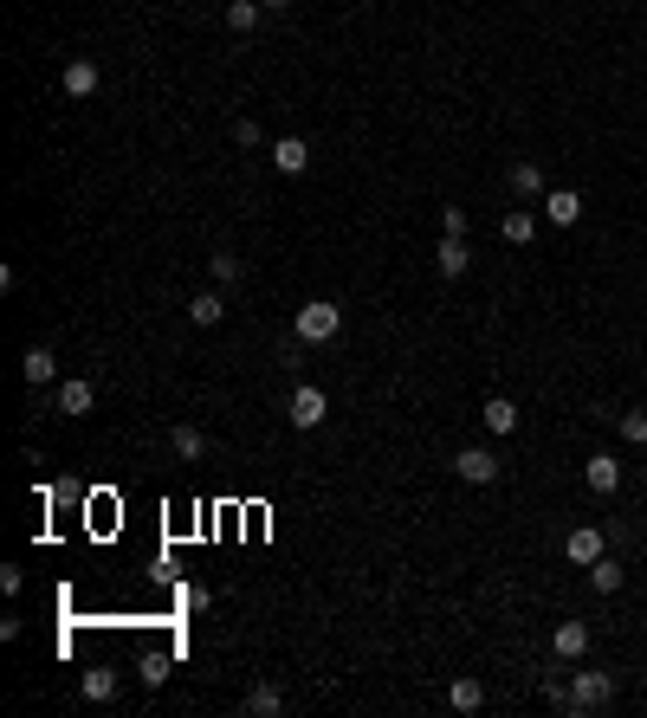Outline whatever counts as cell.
I'll use <instances>...</instances> for the list:
<instances>
[{
    "label": "cell",
    "instance_id": "cell-1",
    "mask_svg": "<svg viewBox=\"0 0 647 718\" xmlns=\"http://www.w3.org/2000/svg\"><path fill=\"white\" fill-rule=\"evenodd\" d=\"M609 699H615V673H596V667L570 673V712H602Z\"/></svg>",
    "mask_w": 647,
    "mask_h": 718
},
{
    "label": "cell",
    "instance_id": "cell-2",
    "mask_svg": "<svg viewBox=\"0 0 647 718\" xmlns=\"http://www.w3.org/2000/svg\"><path fill=\"white\" fill-rule=\"evenodd\" d=\"M343 330V311L330 305V298H311L305 311H298V343H330Z\"/></svg>",
    "mask_w": 647,
    "mask_h": 718
},
{
    "label": "cell",
    "instance_id": "cell-3",
    "mask_svg": "<svg viewBox=\"0 0 647 718\" xmlns=\"http://www.w3.org/2000/svg\"><path fill=\"white\" fill-rule=\"evenodd\" d=\"M285 414H292L298 434H311V427L330 421V395L318 389V382H298V389H292V408H285Z\"/></svg>",
    "mask_w": 647,
    "mask_h": 718
},
{
    "label": "cell",
    "instance_id": "cell-4",
    "mask_svg": "<svg viewBox=\"0 0 647 718\" xmlns=\"http://www.w3.org/2000/svg\"><path fill=\"white\" fill-rule=\"evenodd\" d=\"M453 473H460L466 486H492V479H499V453L492 447H460L453 453Z\"/></svg>",
    "mask_w": 647,
    "mask_h": 718
},
{
    "label": "cell",
    "instance_id": "cell-5",
    "mask_svg": "<svg viewBox=\"0 0 647 718\" xmlns=\"http://www.w3.org/2000/svg\"><path fill=\"white\" fill-rule=\"evenodd\" d=\"M583 479H589V492L615 499V492H622V460H615V453H589V460H583Z\"/></svg>",
    "mask_w": 647,
    "mask_h": 718
},
{
    "label": "cell",
    "instance_id": "cell-6",
    "mask_svg": "<svg viewBox=\"0 0 647 718\" xmlns=\"http://www.w3.org/2000/svg\"><path fill=\"white\" fill-rule=\"evenodd\" d=\"M563 557H570V563H583V570H589L596 557H609V544H602V531H596V524H576V531L563 537Z\"/></svg>",
    "mask_w": 647,
    "mask_h": 718
},
{
    "label": "cell",
    "instance_id": "cell-7",
    "mask_svg": "<svg viewBox=\"0 0 647 718\" xmlns=\"http://www.w3.org/2000/svg\"><path fill=\"white\" fill-rule=\"evenodd\" d=\"M550 654L557 660H583L589 654V621H557V628H550Z\"/></svg>",
    "mask_w": 647,
    "mask_h": 718
},
{
    "label": "cell",
    "instance_id": "cell-8",
    "mask_svg": "<svg viewBox=\"0 0 647 718\" xmlns=\"http://www.w3.org/2000/svg\"><path fill=\"white\" fill-rule=\"evenodd\" d=\"M20 376H26V389H46V382H59V356H52L46 343H33V350L20 356Z\"/></svg>",
    "mask_w": 647,
    "mask_h": 718
},
{
    "label": "cell",
    "instance_id": "cell-9",
    "mask_svg": "<svg viewBox=\"0 0 647 718\" xmlns=\"http://www.w3.org/2000/svg\"><path fill=\"white\" fill-rule=\"evenodd\" d=\"M272 169L279 175H305L311 169V143L305 136H279V143H272Z\"/></svg>",
    "mask_w": 647,
    "mask_h": 718
},
{
    "label": "cell",
    "instance_id": "cell-10",
    "mask_svg": "<svg viewBox=\"0 0 647 718\" xmlns=\"http://www.w3.org/2000/svg\"><path fill=\"white\" fill-rule=\"evenodd\" d=\"M544 220L550 227H576V220H583V195H576V188H550L544 195Z\"/></svg>",
    "mask_w": 647,
    "mask_h": 718
},
{
    "label": "cell",
    "instance_id": "cell-11",
    "mask_svg": "<svg viewBox=\"0 0 647 718\" xmlns=\"http://www.w3.org/2000/svg\"><path fill=\"white\" fill-rule=\"evenodd\" d=\"M59 85H65V98H91V91L104 85L98 59H72V65H65V78H59Z\"/></svg>",
    "mask_w": 647,
    "mask_h": 718
},
{
    "label": "cell",
    "instance_id": "cell-12",
    "mask_svg": "<svg viewBox=\"0 0 647 718\" xmlns=\"http://www.w3.org/2000/svg\"><path fill=\"white\" fill-rule=\"evenodd\" d=\"M505 188H512L518 201H544L550 188H544V169L538 162H512V175H505Z\"/></svg>",
    "mask_w": 647,
    "mask_h": 718
},
{
    "label": "cell",
    "instance_id": "cell-13",
    "mask_svg": "<svg viewBox=\"0 0 647 718\" xmlns=\"http://www.w3.org/2000/svg\"><path fill=\"white\" fill-rule=\"evenodd\" d=\"M479 421H486V434H518V402H512V395H492V402L486 408H479Z\"/></svg>",
    "mask_w": 647,
    "mask_h": 718
},
{
    "label": "cell",
    "instance_id": "cell-14",
    "mask_svg": "<svg viewBox=\"0 0 647 718\" xmlns=\"http://www.w3.org/2000/svg\"><path fill=\"white\" fill-rule=\"evenodd\" d=\"M499 233H505V246H531V240H538L531 207H505V214H499Z\"/></svg>",
    "mask_w": 647,
    "mask_h": 718
},
{
    "label": "cell",
    "instance_id": "cell-15",
    "mask_svg": "<svg viewBox=\"0 0 647 718\" xmlns=\"http://www.w3.org/2000/svg\"><path fill=\"white\" fill-rule=\"evenodd\" d=\"M466 266H473V253H466V240H447V233H440L434 272H440V279H466Z\"/></svg>",
    "mask_w": 647,
    "mask_h": 718
},
{
    "label": "cell",
    "instance_id": "cell-16",
    "mask_svg": "<svg viewBox=\"0 0 647 718\" xmlns=\"http://www.w3.org/2000/svg\"><path fill=\"white\" fill-rule=\"evenodd\" d=\"M447 706H453V712H479V706H486V686H479L473 673H453V686H447Z\"/></svg>",
    "mask_w": 647,
    "mask_h": 718
},
{
    "label": "cell",
    "instance_id": "cell-17",
    "mask_svg": "<svg viewBox=\"0 0 647 718\" xmlns=\"http://www.w3.org/2000/svg\"><path fill=\"white\" fill-rule=\"evenodd\" d=\"M91 402H98V389H91V376H72V382H59V414H91Z\"/></svg>",
    "mask_w": 647,
    "mask_h": 718
},
{
    "label": "cell",
    "instance_id": "cell-18",
    "mask_svg": "<svg viewBox=\"0 0 647 718\" xmlns=\"http://www.w3.org/2000/svg\"><path fill=\"white\" fill-rule=\"evenodd\" d=\"M220 317H227V298H220V292H195V298H188V324L214 330Z\"/></svg>",
    "mask_w": 647,
    "mask_h": 718
},
{
    "label": "cell",
    "instance_id": "cell-19",
    "mask_svg": "<svg viewBox=\"0 0 647 718\" xmlns=\"http://www.w3.org/2000/svg\"><path fill=\"white\" fill-rule=\"evenodd\" d=\"M78 693H85L91 706H110V699H117V673H110V667H91L85 680H78Z\"/></svg>",
    "mask_w": 647,
    "mask_h": 718
},
{
    "label": "cell",
    "instance_id": "cell-20",
    "mask_svg": "<svg viewBox=\"0 0 647 718\" xmlns=\"http://www.w3.org/2000/svg\"><path fill=\"white\" fill-rule=\"evenodd\" d=\"M622 563H615V557H596V563H589V589H596V596H615V589H622Z\"/></svg>",
    "mask_w": 647,
    "mask_h": 718
},
{
    "label": "cell",
    "instance_id": "cell-21",
    "mask_svg": "<svg viewBox=\"0 0 647 718\" xmlns=\"http://www.w3.org/2000/svg\"><path fill=\"white\" fill-rule=\"evenodd\" d=\"M246 712H253V718H279L285 712V693H279V686H253V693H246Z\"/></svg>",
    "mask_w": 647,
    "mask_h": 718
},
{
    "label": "cell",
    "instance_id": "cell-22",
    "mask_svg": "<svg viewBox=\"0 0 647 718\" xmlns=\"http://www.w3.org/2000/svg\"><path fill=\"white\" fill-rule=\"evenodd\" d=\"M169 447L182 453V460H201V453H208V434H201V427H175V434H169Z\"/></svg>",
    "mask_w": 647,
    "mask_h": 718
},
{
    "label": "cell",
    "instance_id": "cell-23",
    "mask_svg": "<svg viewBox=\"0 0 647 718\" xmlns=\"http://www.w3.org/2000/svg\"><path fill=\"white\" fill-rule=\"evenodd\" d=\"M259 13H266L259 0H227V26H233V33H253V26H259Z\"/></svg>",
    "mask_w": 647,
    "mask_h": 718
},
{
    "label": "cell",
    "instance_id": "cell-24",
    "mask_svg": "<svg viewBox=\"0 0 647 718\" xmlns=\"http://www.w3.org/2000/svg\"><path fill=\"white\" fill-rule=\"evenodd\" d=\"M615 427H622V440H628V447H647V408L615 414Z\"/></svg>",
    "mask_w": 647,
    "mask_h": 718
},
{
    "label": "cell",
    "instance_id": "cell-25",
    "mask_svg": "<svg viewBox=\"0 0 647 718\" xmlns=\"http://www.w3.org/2000/svg\"><path fill=\"white\" fill-rule=\"evenodd\" d=\"M208 272H214L220 285H240V279H246V266H240L233 253H214V259H208Z\"/></svg>",
    "mask_w": 647,
    "mask_h": 718
},
{
    "label": "cell",
    "instance_id": "cell-26",
    "mask_svg": "<svg viewBox=\"0 0 647 718\" xmlns=\"http://www.w3.org/2000/svg\"><path fill=\"white\" fill-rule=\"evenodd\" d=\"M440 233H447V240H466V207H440Z\"/></svg>",
    "mask_w": 647,
    "mask_h": 718
},
{
    "label": "cell",
    "instance_id": "cell-27",
    "mask_svg": "<svg viewBox=\"0 0 647 718\" xmlns=\"http://www.w3.org/2000/svg\"><path fill=\"white\" fill-rule=\"evenodd\" d=\"M233 143H240V149H259V143H266V130H259L253 117H240V123H233Z\"/></svg>",
    "mask_w": 647,
    "mask_h": 718
},
{
    "label": "cell",
    "instance_id": "cell-28",
    "mask_svg": "<svg viewBox=\"0 0 647 718\" xmlns=\"http://www.w3.org/2000/svg\"><path fill=\"white\" fill-rule=\"evenodd\" d=\"M162 680H169V654H149L143 660V686H162Z\"/></svg>",
    "mask_w": 647,
    "mask_h": 718
},
{
    "label": "cell",
    "instance_id": "cell-29",
    "mask_svg": "<svg viewBox=\"0 0 647 718\" xmlns=\"http://www.w3.org/2000/svg\"><path fill=\"white\" fill-rule=\"evenodd\" d=\"M0 589H7V596H20V589H26V570H20V563H7V570H0Z\"/></svg>",
    "mask_w": 647,
    "mask_h": 718
},
{
    "label": "cell",
    "instance_id": "cell-30",
    "mask_svg": "<svg viewBox=\"0 0 647 718\" xmlns=\"http://www.w3.org/2000/svg\"><path fill=\"white\" fill-rule=\"evenodd\" d=\"M259 7H266V13H272V7H292V0H259Z\"/></svg>",
    "mask_w": 647,
    "mask_h": 718
}]
</instances>
